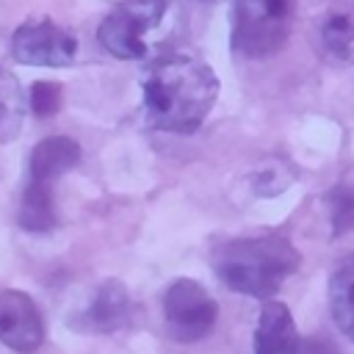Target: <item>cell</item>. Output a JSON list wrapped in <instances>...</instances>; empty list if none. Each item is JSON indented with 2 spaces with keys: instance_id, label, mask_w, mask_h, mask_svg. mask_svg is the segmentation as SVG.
Returning a JSON list of instances; mask_svg holds the SVG:
<instances>
[{
  "instance_id": "6",
  "label": "cell",
  "mask_w": 354,
  "mask_h": 354,
  "mask_svg": "<svg viewBox=\"0 0 354 354\" xmlns=\"http://www.w3.org/2000/svg\"><path fill=\"white\" fill-rule=\"evenodd\" d=\"M216 318H218V304L202 282L180 277L166 288L163 321H166V335L171 340L196 343L213 332Z\"/></svg>"
},
{
  "instance_id": "8",
  "label": "cell",
  "mask_w": 354,
  "mask_h": 354,
  "mask_svg": "<svg viewBox=\"0 0 354 354\" xmlns=\"http://www.w3.org/2000/svg\"><path fill=\"white\" fill-rule=\"evenodd\" d=\"M0 343L17 354H33L44 343V318L25 290H0Z\"/></svg>"
},
{
  "instance_id": "1",
  "label": "cell",
  "mask_w": 354,
  "mask_h": 354,
  "mask_svg": "<svg viewBox=\"0 0 354 354\" xmlns=\"http://www.w3.org/2000/svg\"><path fill=\"white\" fill-rule=\"evenodd\" d=\"M218 75L196 55L174 53L158 58L141 80V100L155 130L191 136L210 116L218 97Z\"/></svg>"
},
{
  "instance_id": "5",
  "label": "cell",
  "mask_w": 354,
  "mask_h": 354,
  "mask_svg": "<svg viewBox=\"0 0 354 354\" xmlns=\"http://www.w3.org/2000/svg\"><path fill=\"white\" fill-rule=\"evenodd\" d=\"M296 22V0H232L230 44L243 58L279 53Z\"/></svg>"
},
{
  "instance_id": "10",
  "label": "cell",
  "mask_w": 354,
  "mask_h": 354,
  "mask_svg": "<svg viewBox=\"0 0 354 354\" xmlns=\"http://www.w3.org/2000/svg\"><path fill=\"white\" fill-rule=\"evenodd\" d=\"M252 351L254 354H301V337L288 304L274 299L263 304L257 329L252 337Z\"/></svg>"
},
{
  "instance_id": "16",
  "label": "cell",
  "mask_w": 354,
  "mask_h": 354,
  "mask_svg": "<svg viewBox=\"0 0 354 354\" xmlns=\"http://www.w3.org/2000/svg\"><path fill=\"white\" fill-rule=\"evenodd\" d=\"M116 3H122V0H116Z\"/></svg>"
},
{
  "instance_id": "15",
  "label": "cell",
  "mask_w": 354,
  "mask_h": 354,
  "mask_svg": "<svg viewBox=\"0 0 354 354\" xmlns=\"http://www.w3.org/2000/svg\"><path fill=\"white\" fill-rule=\"evenodd\" d=\"M61 86L58 83H47V80H39L30 86V94H28V105L33 111V116L39 119H50L61 111Z\"/></svg>"
},
{
  "instance_id": "13",
  "label": "cell",
  "mask_w": 354,
  "mask_h": 354,
  "mask_svg": "<svg viewBox=\"0 0 354 354\" xmlns=\"http://www.w3.org/2000/svg\"><path fill=\"white\" fill-rule=\"evenodd\" d=\"M28 97L19 77L0 66V144H11L25 122Z\"/></svg>"
},
{
  "instance_id": "3",
  "label": "cell",
  "mask_w": 354,
  "mask_h": 354,
  "mask_svg": "<svg viewBox=\"0 0 354 354\" xmlns=\"http://www.w3.org/2000/svg\"><path fill=\"white\" fill-rule=\"evenodd\" d=\"M180 25L174 0H122L97 28V39L119 61H144L158 53Z\"/></svg>"
},
{
  "instance_id": "9",
  "label": "cell",
  "mask_w": 354,
  "mask_h": 354,
  "mask_svg": "<svg viewBox=\"0 0 354 354\" xmlns=\"http://www.w3.org/2000/svg\"><path fill=\"white\" fill-rule=\"evenodd\" d=\"M127 315H130V296L124 282L102 279L91 290L83 310L72 318V326L86 335H111L127 324Z\"/></svg>"
},
{
  "instance_id": "2",
  "label": "cell",
  "mask_w": 354,
  "mask_h": 354,
  "mask_svg": "<svg viewBox=\"0 0 354 354\" xmlns=\"http://www.w3.org/2000/svg\"><path fill=\"white\" fill-rule=\"evenodd\" d=\"M301 266L299 249L279 232L224 241L213 252L216 277L235 293L268 301Z\"/></svg>"
},
{
  "instance_id": "11",
  "label": "cell",
  "mask_w": 354,
  "mask_h": 354,
  "mask_svg": "<svg viewBox=\"0 0 354 354\" xmlns=\"http://www.w3.org/2000/svg\"><path fill=\"white\" fill-rule=\"evenodd\" d=\"M318 36L332 58L354 64V0H326L318 19Z\"/></svg>"
},
{
  "instance_id": "12",
  "label": "cell",
  "mask_w": 354,
  "mask_h": 354,
  "mask_svg": "<svg viewBox=\"0 0 354 354\" xmlns=\"http://www.w3.org/2000/svg\"><path fill=\"white\" fill-rule=\"evenodd\" d=\"M329 310L335 326L354 343V252L340 257L329 277Z\"/></svg>"
},
{
  "instance_id": "14",
  "label": "cell",
  "mask_w": 354,
  "mask_h": 354,
  "mask_svg": "<svg viewBox=\"0 0 354 354\" xmlns=\"http://www.w3.org/2000/svg\"><path fill=\"white\" fill-rule=\"evenodd\" d=\"M332 238H340L354 230V183H340L326 194Z\"/></svg>"
},
{
  "instance_id": "4",
  "label": "cell",
  "mask_w": 354,
  "mask_h": 354,
  "mask_svg": "<svg viewBox=\"0 0 354 354\" xmlns=\"http://www.w3.org/2000/svg\"><path fill=\"white\" fill-rule=\"evenodd\" d=\"M80 163V144L69 136H47L30 149L28 183L22 191L17 221L28 232H50L58 224L53 188L61 174Z\"/></svg>"
},
{
  "instance_id": "7",
  "label": "cell",
  "mask_w": 354,
  "mask_h": 354,
  "mask_svg": "<svg viewBox=\"0 0 354 354\" xmlns=\"http://www.w3.org/2000/svg\"><path fill=\"white\" fill-rule=\"evenodd\" d=\"M80 41L50 17H28L11 33V55L17 64L66 69L77 61Z\"/></svg>"
}]
</instances>
